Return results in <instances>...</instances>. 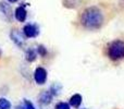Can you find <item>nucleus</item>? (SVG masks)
Returning a JSON list of instances; mask_svg holds the SVG:
<instances>
[{"label":"nucleus","mask_w":124,"mask_h":109,"mask_svg":"<svg viewBox=\"0 0 124 109\" xmlns=\"http://www.w3.org/2000/svg\"><path fill=\"white\" fill-rule=\"evenodd\" d=\"M79 22L83 27L94 31L98 30L102 26L103 22H105V17H103L102 11L98 7L90 6L84 9V11L79 17Z\"/></svg>","instance_id":"nucleus-1"},{"label":"nucleus","mask_w":124,"mask_h":109,"mask_svg":"<svg viewBox=\"0 0 124 109\" xmlns=\"http://www.w3.org/2000/svg\"><path fill=\"white\" fill-rule=\"evenodd\" d=\"M107 56L112 61H119L124 58V42L116 39L111 42L107 47Z\"/></svg>","instance_id":"nucleus-2"},{"label":"nucleus","mask_w":124,"mask_h":109,"mask_svg":"<svg viewBox=\"0 0 124 109\" xmlns=\"http://www.w3.org/2000/svg\"><path fill=\"white\" fill-rule=\"evenodd\" d=\"M22 32H23L24 36H25L26 38H35V37H37L39 35V32H40V31H39V27L36 25V24L27 23L24 25Z\"/></svg>","instance_id":"nucleus-3"},{"label":"nucleus","mask_w":124,"mask_h":109,"mask_svg":"<svg viewBox=\"0 0 124 109\" xmlns=\"http://www.w3.org/2000/svg\"><path fill=\"white\" fill-rule=\"evenodd\" d=\"M47 77H48V72L45 68H43V67L36 68V70L34 72V81L36 82V84L44 85L47 82Z\"/></svg>","instance_id":"nucleus-4"},{"label":"nucleus","mask_w":124,"mask_h":109,"mask_svg":"<svg viewBox=\"0 0 124 109\" xmlns=\"http://www.w3.org/2000/svg\"><path fill=\"white\" fill-rule=\"evenodd\" d=\"M0 12H1V14L3 15L6 21H8L9 23L12 22L13 17H14V12L12 11V8H11V6L8 3V2H6V1L0 2Z\"/></svg>","instance_id":"nucleus-5"},{"label":"nucleus","mask_w":124,"mask_h":109,"mask_svg":"<svg viewBox=\"0 0 124 109\" xmlns=\"http://www.w3.org/2000/svg\"><path fill=\"white\" fill-rule=\"evenodd\" d=\"M23 32H20L19 30H12L10 33V37L12 42L19 47H22L24 45V37H23Z\"/></svg>","instance_id":"nucleus-6"},{"label":"nucleus","mask_w":124,"mask_h":109,"mask_svg":"<svg viewBox=\"0 0 124 109\" xmlns=\"http://www.w3.org/2000/svg\"><path fill=\"white\" fill-rule=\"evenodd\" d=\"M14 17L17 22H21V23L25 22L26 19H27V11H26L25 7L23 6L16 7L14 10Z\"/></svg>","instance_id":"nucleus-7"},{"label":"nucleus","mask_w":124,"mask_h":109,"mask_svg":"<svg viewBox=\"0 0 124 109\" xmlns=\"http://www.w3.org/2000/svg\"><path fill=\"white\" fill-rule=\"evenodd\" d=\"M52 98H54V95L49 92V91H44L39 94L38 96V101L41 105H49L51 103Z\"/></svg>","instance_id":"nucleus-8"},{"label":"nucleus","mask_w":124,"mask_h":109,"mask_svg":"<svg viewBox=\"0 0 124 109\" xmlns=\"http://www.w3.org/2000/svg\"><path fill=\"white\" fill-rule=\"evenodd\" d=\"M82 101H83L82 95L81 94H74L71 96L70 101H69V104H70V106L73 108H78L79 106L82 105Z\"/></svg>","instance_id":"nucleus-9"},{"label":"nucleus","mask_w":124,"mask_h":109,"mask_svg":"<svg viewBox=\"0 0 124 109\" xmlns=\"http://www.w3.org/2000/svg\"><path fill=\"white\" fill-rule=\"evenodd\" d=\"M62 3L68 9H75L81 6L82 0H62Z\"/></svg>","instance_id":"nucleus-10"},{"label":"nucleus","mask_w":124,"mask_h":109,"mask_svg":"<svg viewBox=\"0 0 124 109\" xmlns=\"http://www.w3.org/2000/svg\"><path fill=\"white\" fill-rule=\"evenodd\" d=\"M37 55H38L37 50L33 49V48H28L25 52V59L27 60L28 62H34L35 60L37 59Z\"/></svg>","instance_id":"nucleus-11"},{"label":"nucleus","mask_w":124,"mask_h":109,"mask_svg":"<svg viewBox=\"0 0 124 109\" xmlns=\"http://www.w3.org/2000/svg\"><path fill=\"white\" fill-rule=\"evenodd\" d=\"M61 90H62V86L60 85V84L54 83V84H52V85L50 86L49 92L51 93L54 96H57V95H59L61 93Z\"/></svg>","instance_id":"nucleus-12"},{"label":"nucleus","mask_w":124,"mask_h":109,"mask_svg":"<svg viewBox=\"0 0 124 109\" xmlns=\"http://www.w3.org/2000/svg\"><path fill=\"white\" fill-rule=\"evenodd\" d=\"M12 105H11L10 101H8L7 98H0V109H11Z\"/></svg>","instance_id":"nucleus-13"},{"label":"nucleus","mask_w":124,"mask_h":109,"mask_svg":"<svg viewBox=\"0 0 124 109\" xmlns=\"http://www.w3.org/2000/svg\"><path fill=\"white\" fill-rule=\"evenodd\" d=\"M37 52H38V55L40 56V57H46L48 54V50H47V48L45 47V46H43V45H39L38 47H37Z\"/></svg>","instance_id":"nucleus-14"},{"label":"nucleus","mask_w":124,"mask_h":109,"mask_svg":"<svg viewBox=\"0 0 124 109\" xmlns=\"http://www.w3.org/2000/svg\"><path fill=\"white\" fill-rule=\"evenodd\" d=\"M54 109H71L70 104L64 103V101H59L58 104H56Z\"/></svg>","instance_id":"nucleus-15"},{"label":"nucleus","mask_w":124,"mask_h":109,"mask_svg":"<svg viewBox=\"0 0 124 109\" xmlns=\"http://www.w3.org/2000/svg\"><path fill=\"white\" fill-rule=\"evenodd\" d=\"M24 105H25L26 109H36L34 106V104H33L32 101H30L28 99H24Z\"/></svg>","instance_id":"nucleus-16"},{"label":"nucleus","mask_w":124,"mask_h":109,"mask_svg":"<svg viewBox=\"0 0 124 109\" xmlns=\"http://www.w3.org/2000/svg\"><path fill=\"white\" fill-rule=\"evenodd\" d=\"M14 109H26V108H25V105H24V104H20V105L15 106Z\"/></svg>","instance_id":"nucleus-17"},{"label":"nucleus","mask_w":124,"mask_h":109,"mask_svg":"<svg viewBox=\"0 0 124 109\" xmlns=\"http://www.w3.org/2000/svg\"><path fill=\"white\" fill-rule=\"evenodd\" d=\"M7 1H8L9 3H15V2H17L19 0H7Z\"/></svg>","instance_id":"nucleus-18"},{"label":"nucleus","mask_w":124,"mask_h":109,"mask_svg":"<svg viewBox=\"0 0 124 109\" xmlns=\"http://www.w3.org/2000/svg\"><path fill=\"white\" fill-rule=\"evenodd\" d=\"M2 55V51H1V49H0V56H1Z\"/></svg>","instance_id":"nucleus-19"}]
</instances>
